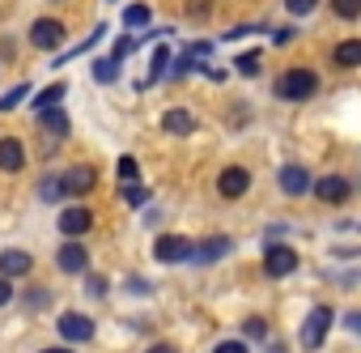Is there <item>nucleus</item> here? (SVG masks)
<instances>
[{
    "instance_id": "6ab92c4d",
    "label": "nucleus",
    "mask_w": 361,
    "mask_h": 353,
    "mask_svg": "<svg viewBox=\"0 0 361 353\" xmlns=\"http://www.w3.org/2000/svg\"><path fill=\"white\" fill-rule=\"evenodd\" d=\"M39 196H43L47 205L64 201V179H60V174H43V179H39Z\"/></svg>"
},
{
    "instance_id": "bb28decb",
    "label": "nucleus",
    "mask_w": 361,
    "mask_h": 353,
    "mask_svg": "<svg viewBox=\"0 0 361 353\" xmlns=\"http://www.w3.org/2000/svg\"><path fill=\"white\" fill-rule=\"evenodd\" d=\"M238 73H243V77H255V73H259V52H243V56H238Z\"/></svg>"
},
{
    "instance_id": "f8f14e48",
    "label": "nucleus",
    "mask_w": 361,
    "mask_h": 353,
    "mask_svg": "<svg viewBox=\"0 0 361 353\" xmlns=\"http://www.w3.org/2000/svg\"><path fill=\"white\" fill-rule=\"evenodd\" d=\"M276 184H281V192H285V196H302V192L310 188V174H306L302 166H281Z\"/></svg>"
},
{
    "instance_id": "4468645a",
    "label": "nucleus",
    "mask_w": 361,
    "mask_h": 353,
    "mask_svg": "<svg viewBox=\"0 0 361 353\" xmlns=\"http://www.w3.org/2000/svg\"><path fill=\"white\" fill-rule=\"evenodd\" d=\"M161 128H166L170 136H192L196 115H192V111H183V107H174V111H166V115H161Z\"/></svg>"
},
{
    "instance_id": "aec40b11",
    "label": "nucleus",
    "mask_w": 361,
    "mask_h": 353,
    "mask_svg": "<svg viewBox=\"0 0 361 353\" xmlns=\"http://www.w3.org/2000/svg\"><path fill=\"white\" fill-rule=\"evenodd\" d=\"M336 64H340V68H357V64H361V43H357V39L340 43V47H336Z\"/></svg>"
},
{
    "instance_id": "423d86ee",
    "label": "nucleus",
    "mask_w": 361,
    "mask_h": 353,
    "mask_svg": "<svg viewBox=\"0 0 361 353\" xmlns=\"http://www.w3.org/2000/svg\"><path fill=\"white\" fill-rule=\"evenodd\" d=\"M293 268H298V251H293V247L272 243V247H268V256H264V273H268V277H289Z\"/></svg>"
},
{
    "instance_id": "2eb2a0df",
    "label": "nucleus",
    "mask_w": 361,
    "mask_h": 353,
    "mask_svg": "<svg viewBox=\"0 0 361 353\" xmlns=\"http://www.w3.org/2000/svg\"><path fill=\"white\" fill-rule=\"evenodd\" d=\"M30 256L26 251H18V247H9V251H0V277H26L30 273Z\"/></svg>"
},
{
    "instance_id": "0eeeda50",
    "label": "nucleus",
    "mask_w": 361,
    "mask_h": 353,
    "mask_svg": "<svg viewBox=\"0 0 361 353\" xmlns=\"http://www.w3.org/2000/svg\"><path fill=\"white\" fill-rule=\"evenodd\" d=\"M314 196H319L323 205H344V201L353 196V184L340 179V174H323V179L314 184Z\"/></svg>"
},
{
    "instance_id": "a211bd4d",
    "label": "nucleus",
    "mask_w": 361,
    "mask_h": 353,
    "mask_svg": "<svg viewBox=\"0 0 361 353\" xmlns=\"http://www.w3.org/2000/svg\"><path fill=\"white\" fill-rule=\"evenodd\" d=\"M166 68H170V52H166V47H157V52H153V64H149V77H145L136 90H149L157 77H166Z\"/></svg>"
},
{
    "instance_id": "e433bc0d",
    "label": "nucleus",
    "mask_w": 361,
    "mask_h": 353,
    "mask_svg": "<svg viewBox=\"0 0 361 353\" xmlns=\"http://www.w3.org/2000/svg\"><path fill=\"white\" fill-rule=\"evenodd\" d=\"M43 353H73V349H43Z\"/></svg>"
},
{
    "instance_id": "20e7f679",
    "label": "nucleus",
    "mask_w": 361,
    "mask_h": 353,
    "mask_svg": "<svg viewBox=\"0 0 361 353\" xmlns=\"http://www.w3.org/2000/svg\"><path fill=\"white\" fill-rule=\"evenodd\" d=\"M30 43H35L39 52H56V47L64 43V26H60L56 18H39V22L30 26Z\"/></svg>"
},
{
    "instance_id": "b1692460",
    "label": "nucleus",
    "mask_w": 361,
    "mask_h": 353,
    "mask_svg": "<svg viewBox=\"0 0 361 353\" xmlns=\"http://www.w3.org/2000/svg\"><path fill=\"white\" fill-rule=\"evenodd\" d=\"M145 22H149V5H128V9H123V26L140 30Z\"/></svg>"
},
{
    "instance_id": "f257e3e1",
    "label": "nucleus",
    "mask_w": 361,
    "mask_h": 353,
    "mask_svg": "<svg viewBox=\"0 0 361 353\" xmlns=\"http://www.w3.org/2000/svg\"><path fill=\"white\" fill-rule=\"evenodd\" d=\"M314 90H319V77L310 68H289L276 77V98H285V102H306Z\"/></svg>"
},
{
    "instance_id": "39448f33",
    "label": "nucleus",
    "mask_w": 361,
    "mask_h": 353,
    "mask_svg": "<svg viewBox=\"0 0 361 353\" xmlns=\"http://www.w3.org/2000/svg\"><path fill=\"white\" fill-rule=\"evenodd\" d=\"M56 328H60V336H64V340H68V345H77V340H90V336H94V328H98V323H94V319H90V315H77V311H64V315H60V323H56Z\"/></svg>"
},
{
    "instance_id": "6e6552de",
    "label": "nucleus",
    "mask_w": 361,
    "mask_h": 353,
    "mask_svg": "<svg viewBox=\"0 0 361 353\" xmlns=\"http://www.w3.org/2000/svg\"><path fill=\"white\" fill-rule=\"evenodd\" d=\"M247 188H251V174H247L243 166H226V170H221L217 192H221L226 201H238V196H247Z\"/></svg>"
},
{
    "instance_id": "cd10ccee",
    "label": "nucleus",
    "mask_w": 361,
    "mask_h": 353,
    "mask_svg": "<svg viewBox=\"0 0 361 353\" xmlns=\"http://www.w3.org/2000/svg\"><path fill=\"white\" fill-rule=\"evenodd\" d=\"M115 68H119V60H98L94 64V77L98 81H115Z\"/></svg>"
},
{
    "instance_id": "c9c22d12",
    "label": "nucleus",
    "mask_w": 361,
    "mask_h": 353,
    "mask_svg": "<svg viewBox=\"0 0 361 353\" xmlns=\"http://www.w3.org/2000/svg\"><path fill=\"white\" fill-rule=\"evenodd\" d=\"M149 353H174V349H170V345H153Z\"/></svg>"
},
{
    "instance_id": "a878e982",
    "label": "nucleus",
    "mask_w": 361,
    "mask_h": 353,
    "mask_svg": "<svg viewBox=\"0 0 361 353\" xmlns=\"http://www.w3.org/2000/svg\"><path fill=\"white\" fill-rule=\"evenodd\" d=\"M331 9H336V18H344V22H353V18L361 13V0H331Z\"/></svg>"
},
{
    "instance_id": "c756f323",
    "label": "nucleus",
    "mask_w": 361,
    "mask_h": 353,
    "mask_svg": "<svg viewBox=\"0 0 361 353\" xmlns=\"http://www.w3.org/2000/svg\"><path fill=\"white\" fill-rule=\"evenodd\" d=\"M314 5H319V0H285V9H289L293 18H306V13H310Z\"/></svg>"
},
{
    "instance_id": "dca6fc26",
    "label": "nucleus",
    "mask_w": 361,
    "mask_h": 353,
    "mask_svg": "<svg viewBox=\"0 0 361 353\" xmlns=\"http://www.w3.org/2000/svg\"><path fill=\"white\" fill-rule=\"evenodd\" d=\"M226 251H230V239H204L200 247H192V260L196 264H217Z\"/></svg>"
},
{
    "instance_id": "f704fd0d",
    "label": "nucleus",
    "mask_w": 361,
    "mask_h": 353,
    "mask_svg": "<svg viewBox=\"0 0 361 353\" xmlns=\"http://www.w3.org/2000/svg\"><path fill=\"white\" fill-rule=\"evenodd\" d=\"M30 306H35V311L47 306V289H30Z\"/></svg>"
},
{
    "instance_id": "7ed1b4c3",
    "label": "nucleus",
    "mask_w": 361,
    "mask_h": 353,
    "mask_svg": "<svg viewBox=\"0 0 361 353\" xmlns=\"http://www.w3.org/2000/svg\"><path fill=\"white\" fill-rule=\"evenodd\" d=\"M336 323V311L331 306H314L310 315H306V323H302V345L306 349H319L323 340H327V328Z\"/></svg>"
},
{
    "instance_id": "412c9836",
    "label": "nucleus",
    "mask_w": 361,
    "mask_h": 353,
    "mask_svg": "<svg viewBox=\"0 0 361 353\" xmlns=\"http://www.w3.org/2000/svg\"><path fill=\"white\" fill-rule=\"evenodd\" d=\"M64 94H68V85H64V81H56L51 90H43V94L35 98V111H43V107H60V102H64Z\"/></svg>"
},
{
    "instance_id": "7c9ffc66",
    "label": "nucleus",
    "mask_w": 361,
    "mask_h": 353,
    "mask_svg": "<svg viewBox=\"0 0 361 353\" xmlns=\"http://www.w3.org/2000/svg\"><path fill=\"white\" fill-rule=\"evenodd\" d=\"M128 179H136V162L132 157H119V184H128Z\"/></svg>"
},
{
    "instance_id": "5701e85b",
    "label": "nucleus",
    "mask_w": 361,
    "mask_h": 353,
    "mask_svg": "<svg viewBox=\"0 0 361 353\" xmlns=\"http://www.w3.org/2000/svg\"><path fill=\"white\" fill-rule=\"evenodd\" d=\"M26 98H30V85L22 81V85H13V90H9L5 98H0V111H13V107H22Z\"/></svg>"
},
{
    "instance_id": "393cba45",
    "label": "nucleus",
    "mask_w": 361,
    "mask_h": 353,
    "mask_svg": "<svg viewBox=\"0 0 361 353\" xmlns=\"http://www.w3.org/2000/svg\"><path fill=\"white\" fill-rule=\"evenodd\" d=\"M119 196H123V201H128V205H136V209H140V205H145V201H149V192H145V188H140V184H136V179H128V184H123V188H119Z\"/></svg>"
},
{
    "instance_id": "1a4fd4ad",
    "label": "nucleus",
    "mask_w": 361,
    "mask_h": 353,
    "mask_svg": "<svg viewBox=\"0 0 361 353\" xmlns=\"http://www.w3.org/2000/svg\"><path fill=\"white\" fill-rule=\"evenodd\" d=\"M60 179H64V196H85L98 184V170L94 166H73L68 174H60Z\"/></svg>"
},
{
    "instance_id": "9b49d317",
    "label": "nucleus",
    "mask_w": 361,
    "mask_h": 353,
    "mask_svg": "<svg viewBox=\"0 0 361 353\" xmlns=\"http://www.w3.org/2000/svg\"><path fill=\"white\" fill-rule=\"evenodd\" d=\"M22 166H26V145H22L18 136H0V170L13 174V170H22Z\"/></svg>"
},
{
    "instance_id": "473e14b6",
    "label": "nucleus",
    "mask_w": 361,
    "mask_h": 353,
    "mask_svg": "<svg viewBox=\"0 0 361 353\" xmlns=\"http://www.w3.org/2000/svg\"><path fill=\"white\" fill-rule=\"evenodd\" d=\"M213 353H247V345H243V340H221Z\"/></svg>"
},
{
    "instance_id": "2f4dec72",
    "label": "nucleus",
    "mask_w": 361,
    "mask_h": 353,
    "mask_svg": "<svg viewBox=\"0 0 361 353\" xmlns=\"http://www.w3.org/2000/svg\"><path fill=\"white\" fill-rule=\"evenodd\" d=\"M243 332H247V336H259V340H264L268 323H264V319H247V323H243Z\"/></svg>"
},
{
    "instance_id": "ddd939ff",
    "label": "nucleus",
    "mask_w": 361,
    "mask_h": 353,
    "mask_svg": "<svg viewBox=\"0 0 361 353\" xmlns=\"http://www.w3.org/2000/svg\"><path fill=\"white\" fill-rule=\"evenodd\" d=\"M56 260H60V273H85L90 268V251L81 243H64Z\"/></svg>"
},
{
    "instance_id": "c85d7f7f",
    "label": "nucleus",
    "mask_w": 361,
    "mask_h": 353,
    "mask_svg": "<svg viewBox=\"0 0 361 353\" xmlns=\"http://www.w3.org/2000/svg\"><path fill=\"white\" fill-rule=\"evenodd\" d=\"M85 294H94V298H106V277L90 273V277H85Z\"/></svg>"
},
{
    "instance_id": "f03ea898",
    "label": "nucleus",
    "mask_w": 361,
    "mask_h": 353,
    "mask_svg": "<svg viewBox=\"0 0 361 353\" xmlns=\"http://www.w3.org/2000/svg\"><path fill=\"white\" fill-rule=\"evenodd\" d=\"M192 239H183V234H157V243H153V260H161V264H188L192 260Z\"/></svg>"
},
{
    "instance_id": "72a5a7b5",
    "label": "nucleus",
    "mask_w": 361,
    "mask_h": 353,
    "mask_svg": "<svg viewBox=\"0 0 361 353\" xmlns=\"http://www.w3.org/2000/svg\"><path fill=\"white\" fill-rule=\"evenodd\" d=\"M13 302V285H9V277H0V306H9Z\"/></svg>"
},
{
    "instance_id": "9d476101",
    "label": "nucleus",
    "mask_w": 361,
    "mask_h": 353,
    "mask_svg": "<svg viewBox=\"0 0 361 353\" xmlns=\"http://www.w3.org/2000/svg\"><path fill=\"white\" fill-rule=\"evenodd\" d=\"M90 226H94V213H90L85 205H77V209H64V213H60V230H64L68 239L90 234Z\"/></svg>"
},
{
    "instance_id": "4be33fe9",
    "label": "nucleus",
    "mask_w": 361,
    "mask_h": 353,
    "mask_svg": "<svg viewBox=\"0 0 361 353\" xmlns=\"http://www.w3.org/2000/svg\"><path fill=\"white\" fill-rule=\"evenodd\" d=\"M102 35H106V26H94V35H90L85 43H77V47H73L68 56H56V64H68V60H77V56H85V52H90V47L98 43V39H102Z\"/></svg>"
},
{
    "instance_id": "f3484780",
    "label": "nucleus",
    "mask_w": 361,
    "mask_h": 353,
    "mask_svg": "<svg viewBox=\"0 0 361 353\" xmlns=\"http://www.w3.org/2000/svg\"><path fill=\"white\" fill-rule=\"evenodd\" d=\"M39 128L51 132V136H68V115H64L60 107H43V111H39Z\"/></svg>"
}]
</instances>
